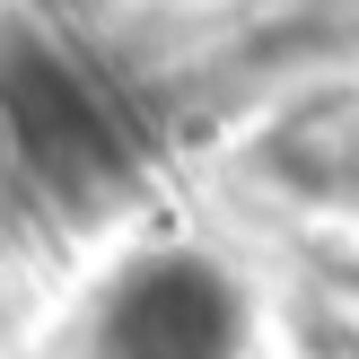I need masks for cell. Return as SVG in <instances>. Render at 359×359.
<instances>
[{"instance_id": "2", "label": "cell", "mask_w": 359, "mask_h": 359, "mask_svg": "<svg viewBox=\"0 0 359 359\" xmlns=\"http://www.w3.org/2000/svg\"><path fill=\"white\" fill-rule=\"evenodd\" d=\"M88 359H245V290L210 255H132L88 307Z\"/></svg>"}, {"instance_id": "1", "label": "cell", "mask_w": 359, "mask_h": 359, "mask_svg": "<svg viewBox=\"0 0 359 359\" xmlns=\"http://www.w3.org/2000/svg\"><path fill=\"white\" fill-rule=\"evenodd\" d=\"M0 114L18 132V158L44 193L62 202H114L132 184V149H123L105 97L88 88V70L70 53H53L44 35L0 27Z\"/></svg>"}, {"instance_id": "3", "label": "cell", "mask_w": 359, "mask_h": 359, "mask_svg": "<svg viewBox=\"0 0 359 359\" xmlns=\"http://www.w3.org/2000/svg\"><path fill=\"white\" fill-rule=\"evenodd\" d=\"M255 175L290 202H359V97L351 88H316V97L280 105L255 132Z\"/></svg>"}, {"instance_id": "4", "label": "cell", "mask_w": 359, "mask_h": 359, "mask_svg": "<svg viewBox=\"0 0 359 359\" xmlns=\"http://www.w3.org/2000/svg\"><path fill=\"white\" fill-rule=\"evenodd\" d=\"M18 175H27V158H18V132H9V114H0V202H9Z\"/></svg>"}, {"instance_id": "5", "label": "cell", "mask_w": 359, "mask_h": 359, "mask_svg": "<svg viewBox=\"0 0 359 359\" xmlns=\"http://www.w3.org/2000/svg\"><path fill=\"white\" fill-rule=\"evenodd\" d=\"M62 9H79V18H97V9H114V0H62Z\"/></svg>"}]
</instances>
